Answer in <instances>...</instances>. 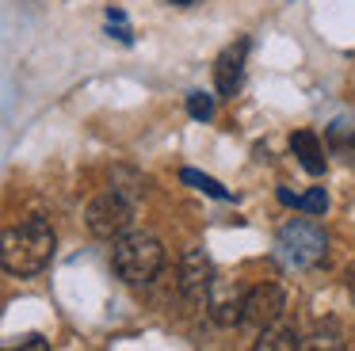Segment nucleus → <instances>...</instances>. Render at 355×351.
Wrapping results in <instances>:
<instances>
[{
    "mask_svg": "<svg viewBox=\"0 0 355 351\" xmlns=\"http://www.w3.org/2000/svg\"><path fill=\"white\" fill-rule=\"evenodd\" d=\"M54 248H58V237L50 229L46 218L31 214L24 218L19 225H8L4 229V241H0V267L16 279H31V275H42L54 259Z\"/></svg>",
    "mask_w": 355,
    "mask_h": 351,
    "instance_id": "f257e3e1",
    "label": "nucleus"
},
{
    "mask_svg": "<svg viewBox=\"0 0 355 351\" xmlns=\"http://www.w3.org/2000/svg\"><path fill=\"white\" fill-rule=\"evenodd\" d=\"M164 267V244L153 233H123L111 248V271L130 286H149Z\"/></svg>",
    "mask_w": 355,
    "mask_h": 351,
    "instance_id": "f03ea898",
    "label": "nucleus"
},
{
    "mask_svg": "<svg viewBox=\"0 0 355 351\" xmlns=\"http://www.w3.org/2000/svg\"><path fill=\"white\" fill-rule=\"evenodd\" d=\"M275 244H279L286 264L313 267V264H321L324 252H329V233H324V225H317V221H309V218H291V221L279 225Z\"/></svg>",
    "mask_w": 355,
    "mask_h": 351,
    "instance_id": "7ed1b4c3",
    "label": "nucleus"
},
{
    "mask_svg": "<svg viewBox=\"0 0 355 351\" xmlns=\"http://www.w3.org/2000/svg\"><path fill=\"white\" fill-rule=\"evenodd\" d=\"M130 221H134V206L126 203L119 191H103L88 203L85 210V225L92 237L100 241H119L123 233H130Z\"/></svg>",
    "mask_w": 355,
    "mask_h": 351,
    "instance_id": "20e7f679",
    "label": "nucleus"
},
{
    "mask_svg": "<svg viewBox=\"0 0 355 351\" xmlns=\"http://www.w3.org/2000/svg\"><path fill=\"white\" fill-rule=\"evenodd\" d=\"M245 294H248V290H241L233 279L214 275V279H210V290H207V302H202V305H207V313H210L214 325L233 328V325L245 320Z\"/></svg>",
    "mask_w": 355,
    "mask_h": 351,
    "instance_id": "39448f33",
    "label": "nucleus"
},
{
    "mask_svg": "<svg viewBox=\"0 0 355 351\" xmlns=\"http://www.w3.org/2000/svg\"><path fill=\"white\" fill-rule=\"evenodd\" d=\"M283 313H286L283 286H279V282H260V286H252L245 294V320H241V325H248V328L260 332V328L275 325Z\"/></svg>",
    "mask_w": 355,
    "mask_h": 351,
    "instance_id": "423d86ee",
    "label": "nucleus"
},
{
    "mask_svg": "<svg viewBox=\"0 0 355 351\" xmlns=\"http://www.w3.org/2000/svg\"><path fill=\"white\" fill-rule=\"evenodd\" d=\"M214 264L207 259V252L202 248H191L184 252V259H180V294L187 298L191 305H202L207 302V290H210V279H214Z\"/></svg>",
    "mask_w": 355,
    "mask_h": 351,
    "instance_id": "0eeeda50",
    "label": "nucleus"
},
{
    "mask_svg": "<svg viewBox=\"0 0 355 351\" xmlns=\"http://www.w3.org/2000/svg\"><path fill=\"white\" fill-rule=\"evenodd\" d=\"M245 58H248V38L230 42L214 61V88L218 96H233L241 88V76H245Z\"/></svg>",
    "mask_w": 355,
    "mask_h": 351,
    "instance_id": "6e6552de",
    "label": "nucleus"
},
{
    "mask_svg": "<svg viewBox=\"0 0 355 351\" xmlns=\"http://www.w3.org/2000/svg\"><path fill=\"white\" fill-rule=\"evenodd\" d=\"M324 142H329L332 157L355 164V114H340V119H332L329 130H324Z\"/></svg>",
    "mask_w": 355,
    "mask_h": 351,
    "instance_id": "1a4fd4ad",
    "label": "nucleus"
},
{
    "mask_svg": "<svg viewBox=\"0 0 355 351\" xmlns=\"http://www.w3.org/2000/svg\"><path fill=\"white\" fill-rule=\"evenodd\" d=\"M291 149H294L298 164L306 168L309 176L324 172V145H321V137H317L313 130H298V134H291Z\"/></svg>",
    "mask_w": 355,
    "mask_h": 351,
    "instance_id": "9d476101",
    "label": "nucleus"
},
{
    "mask_svg": "<svg viewBox=\"0 0 355 351\" xmlns=\"http://www.w3.org/2000/svg\"><path fill=\"white\" fill-rule=\"evenodd\" d=\"M291 348H302L298 340V325L279 317L275 325L260 328V340H256V351H291Z\"/></svg>",
    "mask_w": 355,
    "mask_h": 351,
    "instance_id": "9b49d317",
    "label": "nucleus"
},
{
    "mask_svg": "<svg viewBox=\"0 0 355 351\" xmlns=\"http://www.w3.org/2000/svg\"><path fill=\"white\" fill-rule=\"evenodd\" d=\"M180 180L187 183V187H195V191H202V195H210V198H230V191L222 187V183L214 180V176H207V172H199V168H184V172H180Z\"/></svg>",
    "mask_w": 355,
    "mask_h": 351,
    "instance_id": "f8f14e48",
    "label": "nucleus"
},
{
    "mask_svg": "<svg viewBox=\"0 0 355 351\" xmlns=\"http://www.w3.org/2000/svg\"><path fill=\"white\" fill-rule=\"evenodd\" d=\"M302 348H344V332H340L336 320H329V325H317V332L309 336Z\"/></svg>",
    "mask_w": 355,
    "mask_h": 351,
    "instance_id": "ddd939ff",
    "label": "nucleus"
},
{
    "mask_svg": "<svg viewBox=\"0 0 355 351\" xmlns=\"http://www.w3.org/2000/svg\"><path fill=\"white\" fill-rule=\"evenodd\" d=\"M187 114H191L195 122H210L214 119V96H207V92H191V96H187Z\"/></svg>",
    "mask_w": 355,
    "mask_h": 351,
    "instance_id": "4468645a",
    "label": "nucleus"
},
{
    "mask_svg": "<svg viewBox=\"0 0 355 351\" xmlns=\"http://www.w3.org/2000/svg\"><path fill=\"white\" fill-rule=\"evenodd\" d=\"M294 210L324 214V210H329V195H324V187H313V191H306V195H298V198H294Z\"/></svg>",
    "mask_w": 355,
    "mask_h": 351,
    "instance_id": "2eb2a0df",
    "label": "nucleus"
},
{
    "mask_svg": "<svg viewBox=\"0 0 355 351\" xmlns=\"http://www.w3.org/2000/svg\"><path fill=\"white\" fill-rule=\"evenodd\" d=\"M19 348H39V351H46L50 343L42 340V336H24V340H19Z\"/></svg>",
    "mask_w": 355,
    "mask_h": 351,
    "instance_id": "dca6fc26",
    "label": "nucleus"
},
{
    "mask_svg": "<svg viewBox=\"0 0 355 351\" xmlns=\"http://www.w3.org/2000/svg\"><path fill=\"white\" fill-rule=\"evenodd\" d=\"M294 198H298V195H291V191H286V187H279V203H286V206H294Z\"/></svg>",
    "mask_w": 355,
    "mask_h": 351,
    "instance_id": "f3484780",
    "label": "nucleus"
},
{
    "mask_svg": "<svg viewBox=\"0 0 355 351\" xmlns=\"http://www.w3.org/2000/svg\"><path fill=\"white\" fill-rule=\"evenodd\" d=\"M168 4H176V8H191V4H199V0H168Z\"/></svg>",
    "mask_w": 355,
    "mask_h": 351,
    "instance_id": "a211bd4d",
    "label": "nucleus"
}]
</instances>
